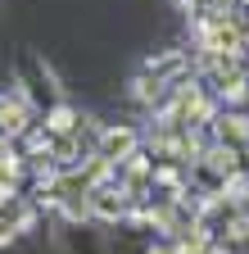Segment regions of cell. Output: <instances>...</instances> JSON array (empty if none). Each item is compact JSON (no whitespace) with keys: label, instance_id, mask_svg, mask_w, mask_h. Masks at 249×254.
<instances>
[{"label":"cell","instance_id":"6da1fadb","mask_svg":"<svg viewBox=\"0 0 249 254\" xmlns=\"http://www.w3.org/2000/svg\"><path fill=\"white\" fill-rule=\"evenodd\" d=\"M136 154V127H104L100 132V159L122 164V159Z\"/></svg>","mask_w":249,"mask_h":254},{"label":"cell","instance_id":"7a4b0ae2","mask_svg":"<svg viewBox=\"0 0 249 254\" xmlns=\"http://www.w3.org/2000/svg\"><path fill=\"white\" fill-rule=\"evenodd\" d=\"M32 123V109H27V100L14 91V95H0V132H23V127Z\"/></svg>","mask_w":249,"mask_h":254},{"label":"cell","instance_id":"3957f363","mask_svg":"<svg viewBox=\"0 0 249 254\" xmlns=\"http://www.w3.org/2000/svg\"><path fill=\"white\" fill-rule=\"evenodd\" d=\"M245 136H249V118L245 114H222V118H217V141H222V145H236Z\"/></svg>","mask_w":249,"mask_h":254},{"label":"cell","instance_id":"277c9868","mask_svg":"<svg viewBox=\"0 0 249 254\" xmlns=\"http://www.w3.org/2000/svg\"><path fill=\"white\" fill-rule=\"evenodd\" d=\"M91 213H100V218H122V195L109 186H96L91 190Z\"/></svg>","mask_w":249,"mask_h":254},{"label":"cell","instance_id":"5b68a950","mask_svg":"<svg viewBox=\"0 0 249 254\" xmlns=\"http://www.w3.org/2000/svg\"><path fill=\"white\" fill-rule=\"evenodd\" d=\"M73 123H77V114H73L68 105H59V109H50V118H46V132L64 136V132H73Z\"/></svg>","mask_w":249,"mask_h":254},{"label":"cell","instance_id":"8992f818","mask_svg":"<svg viewBox=\"0 0 249 254\" xmlns=\"http://www.w3.org/2000/svg\"><path fill=\"white\" fill-rule=\"evenodd\" d=\"M14 232H18V227H14V218H9V209H5V218H0V245H9Z\"/></svg>","mask_w":249,"mask_h":254},{"label":"cell","instance_id":"52a82bcc","mask_svg":"<svg viewBox=\"0 0 249 254\" xmlns=\"http://www.w3.org/2000/svg\"><path fill=\"white\" fill-rule=\"evenodd\" d=\"M149 254H172V250H149Z\"/></svg>","mask_w":249,"mask_h":254}]
</instances>
